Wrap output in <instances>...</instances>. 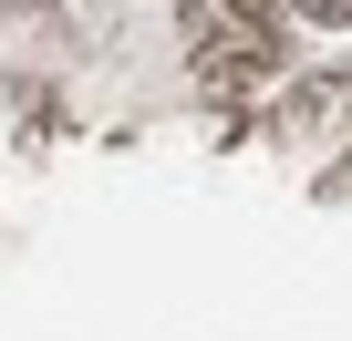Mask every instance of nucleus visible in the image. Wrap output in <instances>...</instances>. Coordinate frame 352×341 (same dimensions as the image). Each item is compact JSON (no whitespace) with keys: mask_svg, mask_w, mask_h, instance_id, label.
I'll return each instance as SVG.
<instances>
[]
</instances>
